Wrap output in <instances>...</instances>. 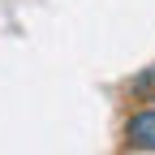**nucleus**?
I'll list each match as a JSON object with an SVG mask.
<instances>
[{
	"label": "nucleus",
	"instance_id": "obj_2",
	"mask_svg": "<svg viewBox=\"0 0 155 155\" xmlns=\"http://www.w3.org/2000/svg\"><path fill=\"white\" fill-rule=\"evenodd\" d=\"M125 95L134 104H155V65L142 69V73H134L129 82H125Z\"/></svg>",
	"mask_w": 155,
	"mask_h": 155
},
{
	"label": "nucleus",
	"instance_id": "obj_1",
	"mask_svg": "<svg viewBox=\"0 0 155 155\" xmlns=\"http://www.w3.org/2000/svg\"><path fill=\"white\" fill-rule=\"evenodd\" d=\"M121 138H125L129 151H138V155H155V104H138V108L125 116Z\"/></svg>",
	"mask_w": 155,
	"mask_h": 155
}]
</instances>
